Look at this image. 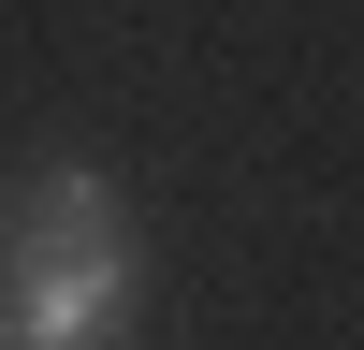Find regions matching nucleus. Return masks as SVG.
I'll use <instances>...</instances> for the list:
<instances>
[{"instance_id":"2","label":"nucleus","mask_w":364,"mask_h":350,"mask_svg":"<svg viewBox=\"0 0 364 350\" xmlns=\"http://www.w3.org/2000/svg\"><path fill=\"white\" fill-rule=\"evenodd\" d=\"M0 350H29V336H15V321H0Z\"/></svg>"},{"instance_id":"1","label":"nucleus","mask_w":364,"mask_h":350,"mask_svg":"<svg viewBox=\"0 0 364 350\" xmlns=\"http://www.w3.org/2000/svg\"><path fill=\"white\" fill-rule=\"evenodd\" d=\"M146 307V248H132V204L102 190L87 161L29 175L0 204V321L29 350H117Z\"/></svg>"}]
</instances>
